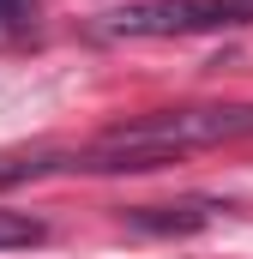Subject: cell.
<instances>
[{"label": "cell", "mask_w": 253, "mask_h": 259, "mask_svg": "<svg viewBox=\"0 0 253 259\" xmlns=\"http://www.w3.org/2000/svg\"><path fill=\"white\" fill-rule=\"evenodd\" d=\"M126 223L145 235H187V229L211 223V205H139V211H126Z\"/></svg>", "instance_id": "3"}, {"label": "cell", "mask_w": 253, "mask_h": 259, "mask_svg": "<svg viewBox=\"0 0 253 259\" xmlns=\"http://www.w3.org/2000/svg\"><path fill=\"white\" fill-rule=\"evenodd\" d=\"M49 229H43V217H30V211H6L0 205V253H12V247H36Z\"/></svg>", "instance_id": "4"}, {"label": "cell", "mask_w": 253, "mask_h": 259, "mask_svg": "<svg viewBox=\"0 0 253 259\" xmlns=\"http://www.w3.org/2000/svg\"><path fill=\"white\" fill-rule=\"evenodd\" d=\"M253 139V103H199V109H157L109 127V139L85 157V169H157L175 151Z\"/></svg>", "instance_id": "1"}, {"label": "cell", "mask_w": 253, "mask_h": 259, "mask_svg": "<svg viewBox=\"0 0 253 259\" xmlns=\"http://www.w3.org/2000/svg\"><path fill=\"white\" fill-rule=\"evenodd\" d=\"M253 24V0H139L103 18V36H199Z\"/></svg>", "instance_id": "2"}]
</instances>
